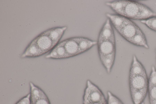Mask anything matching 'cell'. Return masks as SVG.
Listing matches in <instances>:
<instances>
[{
  "label": "cell",
  "instance_id": "obj_2",
  "mask_svg": "<svg viewBox=\"0 0 156 104\" xmlns=\"http://www.w3.org/2000/svg\"><path fill=\"white\" fill-rule=\"evenodd\" d=\"M129 82L133 104H141L147 93L148 77L144 67L135 55L133 56Z\"/></svg>",
  "mask_w": 156,
  "mask_h": 104
},
{
  "label": "cell",
  "instance_id": "obj_1",
  "mask_svg": "<svg viewBox=\"0 0 156 104\" xmlns=\"http://www.w3.org/2000/svg\"><path fill=\"white\" fill-rule=\"evenodd\" d=\"M97 45L99 57L107 73L109 74L116 54L115 40L112 24L107 19L99 33Z\"/></svg>",
  "mask_w": 156,
  "mask_h": 104
},
{
  "label": "cell",
  "instance_id": "obj_18",
  "mask_svg": "<svg viewBox=\"0 0 156 104\" xmlns=\"http://www.w3.org/2000/svg\"><path fill=\"white\" fill-rule=\"evenodd\" d=\"M90 104H107L106 100L105 101L93 103Z\"/></svg>",
  "mask_w": 156,
  "mask_h": 104
},
{
  "label": "cell",
  "instance_id": "obj_12",
  "mask_svg": "<svg viewBox=\"0 0 156 104\" xmlns=\"http://www.w3.org/2000/svg\"><path fill=\"white\" fill-rule=\"evenodd\" d=\"M43 55L38 48L34 38L28 45L21 55L24 58H35Z\"/></svg>",
  "mask_w": 156,
  "mask_h": 104
},
{
  "label": "cell",
  "instance_id": "obj_9",
  "mask_svg": "<svg viewBox=\"0 0 156 104\" xmlns=\"http://www.w3.org/2000/svg\"><path fill=\"white\" fill-rule=\"evenodd\" d=\"M64 40L56 45L45 56L46 59H62L68 58L64 47Z\"/></svg>",
  "mask_w": 156,
  "mask_h": 104
},
{
  "label": "cell",
  "instance_id": "obj_10",
  "mask_svg": "<svg viewBox=\"0 0 156 104\" xmlns=\"http://www.w3.org/2000/svg\"><path fill=\"white\" fill-rule=\"evenodd\" d=\"M64 41V47L68 58L80 54L78 44L74 37L67 39Z\"/></svg>",
  "mask_w": 156,
  "mask_h": 104
},
{
  "label": "cell",
  "instance_id": "obj_11",
  "mask_svg": "<svg viewBox=\"0 0 156 104\" xmlns=\"http://www.w3.org/2000/svg\"><path fill=\"white\" fill-rule=\"evenodd\" d=\"M67 29L66 26L57 27L50 29L44 32L50 38L55 46Z\"/></svg>",
  "mask_w": 156,
  "mask_h": 104
},
{
  "label": "cell",
  "instance_id": "obj_17",
  "mask_svg": "<svg viewBox=\"0 0 156 104\" xmlns=\"http://www.w3.org/2000/svg\"><path fill=\"white\" fill-rule=\"evenodd\" d=\"M15 104H31L30 93L19 99Z\"/></svg>",
  "mask_w": 156,
  "mask_h": 104
},
{
  "label": "cell",
  "instance_id": "obj_7",
  "mask_svg": "<svg viewBox=\"0 0 156 104\" xmlns=\"http://www.w3.org/2000/svg\"><path fill=\"white\" fill-rule=\"evenodd\" d=\"M35 39L37 45L43 55L50 51L55 47L51 40L44 32Z\"/></svg>",
  "mask_w": 156,
  "mask_h": 104
},
{
  "label": "cell",
  "instance_id": "obj_20",
  "mask_svg": "<svg viewBox=\"0 0 156 104\" xmlns=\"http://www.w3.org/2000/svg\"><path fill=\"white\" fill-rule=\"evenodd\" d=\"M155 52L156 54V48L155 49Z\"/></svg>",
  "mask_w": 156,
  "mask_h": 104
},
{
  "label": "cell",
  "instance_id": "obj_13",
  "mask_svg": "<svg viewBox=\"0 0 156 104\" xmlns=\"http://www.w3.org/2000/svg\"><path fill=\"white\" fill-rule=\"evenodd\" d=\"M74 38L78 44L80 54L86 52L97 45V41L87 38L81 37Z\"/></svg>",
  "mask_w": 156,
  "mask_h": 104
},
{
  "label": "cell",
  "instance_id": "obj_15",
  "mask_svg": "<svg viewBox=\"0 0 156 104\" xmlns=\"http://www.w3.org/2000/svg\"><path fill=\"white\" fill-rule=\"evenodd\" d=\"M140 21L149 28L156 32V16L141 20Z\"/></svg>",
  "mask_w": 156,
  "mask_h": 104
},
{
  "label": "cell",
  "instance_id": "obj_14",
  "mask_svg": "<svg viewBox=\"0 0 156 104\" xmlns=\"http://www.w3.org/2000/svg\"><path fill=\"white\" fill-rule=\"evenodd\" d=\"M129 42L136 46L142 47L147 49L149 48L146 37L140 29Z\"/></svg>",
  "mask_w": 156,
  "mask_h": 104
},
{
  "label": "cell",
  "instance_id": "obj_6",
  "mask_svg": "<svg viewBox=\"0 0 156 104\" xmlns=\"http://www.w3.org/2000/svg\"><path fill=\"white\" fill-rule=\"evenodd\" d=\"M147 93L150 104H156V69L154 66L148 77Z\"/></svg>",
  "mask_w": 156,
  "mask_h": 104
},
{
  "label": "cell",
  "instance_id": "obj_5",
  "mask_svg": "<svg viewBox=\"0 0 156 104\" xmlns=\"http://www.w3.org/2000/svg\"><path fill=\"white\" fill-rule=\"evenodd\" d=\"M29 85L31 104H51L47 95L41 88L31 81Z\"/></svg>",
  "mask_w": 156,
  "mask_h": 104
},
{
  "label": "cell",
  "instance_id": "obj_3",
  "mask_svg": "<svg viewBox=\"0 0 156 104\" xmlns=\"http://www.w3.org/2000/svg\"><path fill=\"white\" fill-rule=\"evenodd\" d=\"M129 19H147L156 16V13L145 5L137 2L124 0L122 9L119 15Z\"/></svg>",
  "mask_w": 156,
  "mask_h": 104
},
{
  "label": "cell",
  "instance_id": "obj_8",
  "mask_svg": "<svg viewBox=\"0 0 156 104\" xmlns=\"http://www.w3.org/2000/svg\"><path fill=\"white\" fill-rule=\"evenodd\" d=\"M140 29L137 25L130 20L118 33L124 39L129 42Z\"/></svg>",
  "mask_w": 156,
  "mask_h": 104
},
{
  "label": "cell",
  "instance_id": "obj_4",
  "mask_svg": "<svg viewBox=\"0 0 156 104\" xmlns=\"http://www.w3.org/2000/svg\"><path fill=\"white\" fill-rule=\"evenodd\" d=\"M101 89L89 80H87L83 97V104H90L106 101Z\"/></svg>",
  "mask_w": 156,
  "mask_h": 104
},
{
  "label": "cell",
  "instance_id": "obj_19",
  "mask_svg": "<svg viewBox=\"0 0 156 104\" xmlns=\"http://www.w3.org/2000/svg\"><path fill=\"white\" fill-rule=\"evenodd\" d=\"M141 104H145L144 102H143Z\"/></svg>",
  "mask_w": 156,
  "mask_h": 104
},
{
  "label": "cell",
  "instance_id": "obj_16",
  "mask_svg": "<svg viewBox=\"0 0 156 104\" xmlns=\"http://www.w3.org/2000/svg\"><path fill=\"white\" fill-rule=\"evenodd\" d=\"M107 104H124L122 101L110 91L107 92Z\"/></svg>",
  "mask_w": 156,
  "mask_h": 104
}]
</instances>
